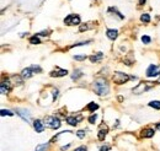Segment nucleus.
<instances>
[{
    "mask_svg": "<svg viewBox=\"0 0 160 151\" xmlns=\"http://www.w3.org/2000/svg\"><path fill=\"white\" fill-rule=\"evenodd\" d=\"M110 149H111L110 145H104V146L100 147V151H109Z\"/></svg>",
    "mask_w": 160,
    "mask_h": 151,
    "instance_id": "nucleus-31",
    "label": "nucleus"
},
{
    "mask_svg": "<svg viewBox=\"0 0 160 151\" xmlns=\"http://www.w3.org/2000/svg\"><path fill=\"white\" fill-rule=\"evenodd\" d=\"M0 114H1V116H14V113L11 111H9V110H1Z\"/></svg>",
    "mask_w": 160,
    "mask_h": 151,
    "instance_id": "nucleus-24",
    "label": "nucleus"
},
{
    "mask_svg": "<svg viewBox=\"0 0 160 151\" xmlns=\"http://www.w3.org/2000/svg\"><path fill=\"white\" fill-rule=\"evenodd\" d=\"M109 10H110V11H113V13H115V14H116L118 17H120L121 20H122V19H124V16H123L122 14H120V13H118V10H117V9H115V8H110Z\"/></svg>",
    "mask_w": 160,
    "mask_h": 151,
    "instance_id": "nucleus-25",
    "label": "nucleus"
},
{
    "mask_svg": "<svg viewBox=\"0 0 160 151\" xmlns=\"http://www.w3.org/2000/svg\"><path fill=\"white\" fill-rule=\"evenodd\" d=\"M160 75V68L158 65L152 64L149 68L147 69V77H155Z\"/></svg>",
    "mask_w": 160,
    "mask_h": 151,
    "instance_id": "nucleus-6",
    "label": "nucleus"
},
{
    "mask_svg": "<svg viewBox=\"0 0 160 151\" xmlns=\"http://www.w3.org/2000/svg\"><path fill=\"white\" fill-rule=\"evenodd\" d=\"M74 151H87V147L86 146H79V147H76Z\"/></svg>",
    "mask_w": 160,
    "mask_h": 151,
    "instance_id": "nucleus-34",
    "label": "nucleus"
},
{
    "mask_svg": "<svg viewBox=\"0 0 160 151\" xmlns=\"http://www.w3.org/2000/svg\"><path fill=\"white\" fill-rule=\"evenodd\" d=\"M52 92H53V100H56V98L58 97V92H59V91H58L57 88H53V91H52Z\"/></svg>",
    "mask_w": 160,
    "mask_h": 151,
    "instance_id": "nucleus-33",
    "label": "nucleus"
},
{
    "mask_svg": "<svg viewBox=\"0 0 160 151\" xmlns=\"http://www.w3.org/2000/svg\"><path fill=\"white\" fill-rule=\"evenodd\" d=\"M102 58H104V54H102L101 52H99L96 55H91L89 59L91 60V63H97V62H100V60H101Z\"/></svg>",
    "mask_w": 160,
    "mask_h": 151,
    "instance_id": "nucleus-15",
    "label": "nucleus"
},
{
    "mask_svg": "<svg viewBox=\"0 0 160 151\" xmlns=\"http://www.w3.org/2000/svg\"><path fill=\"white\" fill-rule=\"evenodd\" d=\"M31 68L33 69L35 74H39V72L42 71V69H41V66H38V65H31Z\"/></svg>",
    "mask_w": 160,
    "mask_h": 151,
    "instance_id": "nucleus-26",
    "label": "nucleus"
},
{
    "mask_svg": "<svg viewBox=\"0 0 160 151\" xmlns=\"http://www.w3.org/2000/svg\"><path fill=\"white\" fill-rule=\"evenodd\" d=\"M82 119V117L81 116H78V117H73V116H70V117H67V123L69 124V125H73V126H75V125H78V123L80 122V120Z\"/></svg>",
    "mask_w": 160,
    "mask_h": 151,
    "instance_id": "nucleus-11",
    "label": "nucleus"
},
{
    "mask_svg": "<svg viewBox=\"0 0 160 151\" xmlns=\"http://www.w3.org/2000/svg\"><path fill=\"white\" fill-rule=\"evenodd\" d=\"M153 86H154V84H149L147 81H142V82L138 84V86H135L133 88V93L139 95L142 92H145V91H148V90H150Z\"/></svg>",
    "mask_w": 160,
    "mask_h": 151,
    "instance_id": "nucleus-4",
    "label": "nucleus"
},
{
    "mask_svg": "<svg viewBox=\"0 0 160 151\" xmlns=\"http://www.w3.org/2000/svg\"><path fill=\"white\" fill-rule=\"evenodd\" d=\"M74 59L75 60H85L86 55H74Z\"/></svg>",
    "mask_w": 160,
    "mask_h": 151,
    "instance_id": "nucleus-32",
    "label": "nucleus"
},
{
    "mask_svg": "<svg viewBox=\"0 0 160 151\" xmlns=\"http://www.w3.org/2000/svg\"><path fill=\"white\" fill-rule=\"evenodd\" d=\"M76 135H78V138L82 139V138L85 136V131L84 130H78V131H76Z\"/></svg>",
    "mask_w": 160,
    "mask_h": 151,
    "instance_id": "nucleus-30",
    "label": "nucleus"
},
{
    "mask_svg": "<svg viewBox=\"0 0 160 151\" xmlns=\"http://www.w3.org/2000/svg\"><path fill=\"white\" fill-rule=\"evenodd\" d=\"M68 75V70L66 69H61V68H56L51 72V76L52 77H61V76H66Z\"/></svg>",
    "mask_w": 160,
    "mask_h": 151,
    "instance_id": "nucleus-9",
    "label": "nucleus"
},
{
    "mask_svg": "<svg viewBox=\"0 0 160 151\" xmlns=\"http://www.w3.org/2000/svg\"><path fill=\"white\" fill-rule=\"evenodd\" d=\"M131 79H135L134 76H129L127 75L126 72H122V71H116L113 74V81L117 84V85H122V84L127 82L128 80Z\"/></svg>",
    "mask_w": 160,
    "mask_h": 151,
    "instance_id": "nucleus-2",
    "label": "nucleus"
},
{
    "mask_svg": "<svg viewBox=\"0 0 160 151\" xmlns=\"http://www.w3.org/2000/svg\"><path fill=\"white\" fill-rule=\"evenodd\" d=\"M96 118H97L96 114H91V116L89 117V122H90L91 124H95V122H96Z\"/></svg>",
    "mask_w": 160,
    "mask_h": 151,
    "instance_id": "nucleus-28",
    "label": "nucleus"
},
{
    "mask_svg": "<svg viewBox=\"0 0 160 151\" xmlns=\"http://www.w3.org/2000/svg\"><path fill=\"white\" fill-rule=\"evenodd\" d=\"M154 129H150V128H148V129H144L143 133H142V136L143 138H152L154 136Z\"/></svg>",
    "mask_w": 160,
    "mask_h": 151,
    "instance_id": "nucleus-16",
    "label": "nucleus"
},
{
    "mask_svg": "<svg viewBox=\"0 0 160 151\" xmlns=\"http://www.w3.org/2000/svg\"><path fill=\"white\" fill-rule=\"evenodd\" d=\"M147 0H139V5H144Z\"/></svg>",
    "mask_w": 160,
    "mask_h": 151,
    "instance_id": "nucleus-36",
    "label": "nucleus"
},
{
    "mask_svg": "<svg viewBox=\"0 0 160 151\" xmlns=\"http://www.w3.org/2000/svg\"><path fill=\"white\" fill-rule=\"evenodd\" d=\"M44 125L48 126V128L51 129H58L59 126H61V120H59V118H57L56 116H47L44 118Z\"/></svg>",
    "mask_w": 160,
    "mask_h": 151,
    "instance_id": "nucleus-3",
    "label": "nucleus"
},
{
    "mask_svg": "<svg viewBox=\"0 0 160 151\" xmlns=\"http://www.w3.org/2000/svg\"><path fill=\"white\" fill-rule=\"evenodd\" d=\"M44 126H46L44 123L41 119L33 120V128H35V130H36V133H42L44 130Z\"/></svg>",
    "mask_w": 160,
    "mask_h": 151,
    "instance_id": "nucleus-10",
    "label": "nucleus"
},
{
    "mask_svg": "<svg viewBox=\"0 0 160 151\" xmlns=\"http://www.w3.org/2000/svg\"><path fill=\"white\" fill-rule=\"evenodd\" d=\"M69 146H70V144H68V145H66V146H63V147H62L61 150H62V151H64V150H67V149H68Z\"/></svg>",
    "mask_w": 160,
    "mask_h": 151,
    "instance_id": "nucleus-35",
    "label": "nucleus"
},
{
    "mask_svg": "<svg viewBox=\"0 0 160 151\" xmlns=\"http://www.w3.org/2000/svg\"><path fill=\"white\" fill-rule=\"evenodd\" d=\"M107 133H109V126L105 123H101V125H100V128H99V133H97L99 140H101V141L105 140V136L107 135Z\"/></svg>",
    "mask_w": 160,
    "mask_h": 151,
    "instance_id": "nucleus-8",
    "label": "nucleus"
},
{
    "mask_svg": "<svg viewBox=\"0 0 160 151\" xmlns=\"http://www.w3.org/2000/svg\"><path fill=\"white\" fill-rule=\"evenodd\" d=\"M99 108V105L97 103H95V102H90L87 106H86V110L87 111H90V112H95Z\"/></svg>",
    "mask_w": 160,
    "mask_h": 151,
    "instance_id": "nucleus-17",
    "label": "nucleus"
},
{
    "mask_svg": "<svg viewBox=\"0 0 160 151\" xmlns=\"http://www.w3.org/2000/svg\"><path fill=\"white\" fill-rule=\"evenodd\" d=\"M89 43H91V41H85V42H79V43H75L72 46V48L74 47H79V46H85V44H89Z\"/></svg>",
    "mask_w": 160,
    "mask_h": 151,
    "instance_id": "nucleus-27",
    "label": "nucleus"
},
{
    "mask_svg": "<svg viewBox=\"0 0 160 151\" xmlns=\"http://www.w3.org/2000/svg\"><path fill=\"white\" fill-rule=\"evenodd\" d=\"M15 112L19 114V116H20L23 120H26V123H31V113H30L27 110H22V108H16Z\"/></svg>",
    "mask_w": 160,
    "mask_h": 151,
    "instance_id": "nucleus-7",
    "label": "nucleus"
},
{
    "mask_svg": "<svg viewBox=\"0 0 160 151\" xmlns=\"http://www.w3.org/2000/svg\"><path fill=\"white\" fill-rule=\"evenodd\" d=\"M89 28H90V26H89V25H86V23H85V25H80V27H79V31H86V29H89Z\"/></svg>",
    "mask_w": 160,
    "mask_h": 151,
    "instance_id": "nucleus-29",
    "label": "nucleus"
},
{
    "mask_svg": "<svg viewBox=\"0 0 160 151\" xmlns=\"http://www.w3.org/2000/svg\"><path fill=\"white\" fill-rule=\"evenodd\" d=\"M10 90H11L10 82L9 81H3L1 82V86H0V91H1V93H8Z\"/></svg>",
    "mask_w": 160,
    "mask_h": 151,
    "instance_id": "nucleus-14",
    "label": "nucleus"
},
{
    "mask_svg": "<svg viewBox=\"0 0 160 151\" xmlns=\"http://www.w3.org/2000/svg\"><path fill=\"white\" fill-rule=\"evenodd\" d=\"M33 74H35V71H33V69L31 68V66H30V68H26V69L22 70L21 76H22V79H28V77H31Z\"/></svg>",
    "mask_w": 160,
    "mask_h": 151,
    "instance_id": "nucleus-13",
    "label": "nucleus"
},
{
    "mask_svg": "<svg viewBox=\"0 0 160 151\" xmlns=\"http://www.w3.org/2000/svg\"><path fill=\"white\" fill-rule=\"evenodd\" d=\"M159 82H160V79H159Z\"/></svg>",
    "mask_w": 160,
    "mask_h": 151,
    "instance_id": "nucleus-37",
    "label": "nucleus"
},
{
    "mask_svg": "<svg viewBox=\"0 0 160 151\" xmlns=\"http://www.w3.org/2000/svg\"><path fill=\"white\" fill-rule=\"evenodd\" d=\"M142 42H143L144 44H149L152 42V38L149 37V36H142Z\"/></svg>",
    "mask_w": 160,
    "mask_h": 151,
    "instance_id": "nucleus-23",
    "label": "nucleus"
},
{
    "mask_svg": "<svg viewBox=\"0 0 160 151\" xmlns=\"http://www.w3.org/2000/svg\"><path fill=\"white\" fill-rule=\"evenodd\" d=\"M81 76H82V72H81V70L76 69V70H74V72H73L72 79H73V80H78L79 77H81Z\"/></svg>",
    "mask_w": 160,
    "mask_h": 151,
    "instance_id": "nucleus-18",
    "label": "nucleus"
},
{
    "mask_svg": "<svg viewBox=\"0 0 160 151\" xmlns=\"http://www.w3.org/2000/svg\"><path fill=\"white\" fill-rule=\"evenodd\" d=\"M64 23L67 26H74V25H80V16L75 14H70L64 19Z\"/></svg>",
    "mask_w": 160,
    "mask_h": 151,
    "instance_id": "nucleus-5",
    "label": "nucleus"
},
{
    "mask_svg": "<svg viewBox=\"0 0 160 151\" xmlns=\"http://www.w3.org/2000/svg\"><path fill=\"white\" fill-rule=\"evenodd\" d=\"M94 91L96 95L99 96H105L107 95L110 91V86H109V82L104 77H100V79H96L94 81Z\"/></svg>",
    "mask_w": 160,
    "mask_h": 151,
    "instance_id": "nucleus-1",
    "label": "nucleus"
},
{
    "mask_svg": "<svg viewBox=\"0 0 160 151\" xmlns=\"http://www.w3.org/2000/svg\"><path fill=\"white\" fill-rule=\"evenodd\" d=\"M149 107L154 108V110H160V101H152V102H149Z\"/></svg>",
    "mask_w": 160,
    "mask_h": 151,
    "instance_id": "nucleus-20",
    "label": "nucleus"
},
{
    "mask_svg": "<svg viewBox=\"0 0 160 151\" xmlns=\"http://www.w3.org/2000/svg\"><path fill=\"white\" fill-rule=\"evenodd\" d=\"M140 21L142 22H144V23H149L150 22V16L149 14H143L140 16Z\"/></svg>",
    "mask_w": 160,
    "mask_h": 151,
    "instance_id": "nucleus-22",
    "label": "nucleus"
},
{
    "mask_svg": "<svg viewBox=\"0 0 160 151\" xmlns=\"http://www.w3.org/2000/svg\"><path fill=\"white\" fill-rule=\"evenodd\" d=\"M30 43H32V44H39L41 43V39H39V37L37 34H35V36H32L31 38H30Z\"/></svg>",
    "mask_w": 160,
    "mask_h": 151,
    "instance_id": "nucleus-19",
    "label": "nucleus"
},
{
    "mask_svg": "<svg viewBox=\"0 0 160 151\" xmlns=\"http://www.w3.org/2000/svg\"><path fill=\"white\" fill-rule=\"evenodd\" d=\"M106 36H107L110 39L115 41L118 37V31H117V29H113V28H109L107 31H106Z\"/></svg>",
    "mask_w": 160,
    "mask_h": 151,
    "instance_id": "nucleus-12",
    "label": "nucleus"
},
{
    "mask_svg": "<svg viewBox=\"0 0 160 151\" xmlns=\"http://www.w3.org/2000/svg\"><path fill=\"white\" fill-rule=\"evenodd\" d=\"M48 146H49V144H41L36 147L35 151H47L48 150Z\"/></svg>",
    "mask_w": 160,
    "mask_h": 151,
    "instance_id": "nucleus-21",
    "label": "nucleus"
}]
</instances>
